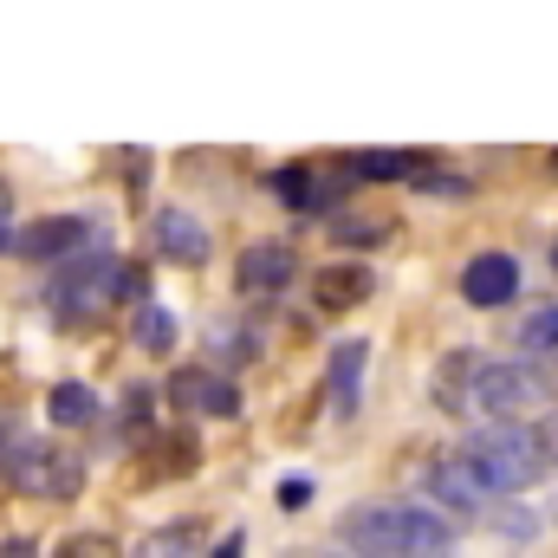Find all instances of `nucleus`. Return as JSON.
Returning a JSON list of instances; mask_svg holds the SVG:
<instances>
[{"label":"nucleus","instance_id":"obj_23","mask_svg":"<svg viewBox=\"0 0 558 558\" xmlns=\"http://www.w3.org/2000/svg\"><path fill=\"white\" fill-rule=\"evenodd\" d=\"M118 169H124L131 195H143V189H149V149H143V143H131V149H118Z\"/></svg>","mask_w":558,"mask_h":558},{"label":"nucleus","instance_id":"obj_29","mask_svg":"<svg viewBox=\"0 0 558 558\" xmlns=\"http://www.w3.org/2000/svg\"><path fill=\"white\" fill-rule=\"evenodd\" d=\"M553 267H558V234H553Z\"/></svg>","mask_w":558,"mask_h":558},{"label":"nucleus","instance_id":"obj_21","mask_svg":"<svg viewBox=\"0 0 558 558\" xmlns=\"http://www.w3.org/2000/svg\"><path fill=\"white\" fill-rule=\"evenodd\" d=\"M384 221H364V215H338L331 221V241H344V247H384Z\"/></svg>","mask_w":558,"mask_h":558},{"label":"nucleus","instance_id":"obj_19","mask_svg":"<svg viewBox=\"0 0 558 558\" xmlns=\"http://www.w3.org/2000/svg\"><path fill=\"white\" fill-rule=\"evenodd\" d=\"M202 533H208L202 520H175V526H156V533H149V539H143L131 558H195V553H202Z\"/></svg>","mask_w":558,"mask_h":558},{"label":"nucleus","instance_id":"obj_26","mask_svg":"<svg viewBox=\"0 0 558 558\" xmlns=\"http://www.w3.org/2000/svg\"><path fill=\"white\" fill-rule=\"evenodd\" d=\"M13 448H20V422H13L7 410H0V468L13 461Z\"/></svg>","mask_w":558,"mask_h":558},{"label":"nucleus","instance_id":"obj_7","mask_svg":"<svg viewBox=\"0 0 558 558\" xmlns=\"http://www.w3.org/2000/svg\"><path fill=\"white\" fill-rule=\"evenodd\" d=\"M92 228L98 221H85V215H46V221H33V228L13 234V254L20 260H78V247L92 241Z\"/></svg>","mask_w":558,"mask_h":558},{"label":"nucleus","instance_id":"obj_16","mask_svg":"<svg viewBox=\"0 0 558 558\" xmlns=\"http://www.w3.org/2000/svg\"><path fill=\"white\" fill-rule=\"evenodd\" d=\"M312 292H318V312H351V305H364L377 286H371V267H325Z\"/></svg>","mask_w":558,"mask_h":558},{"label":"nucleus","instance_id":"obj_10","mask_svg":"<svg viewBox=\"0 0 558 558\" xmlns=\"http://www.w3.org/2000/svg\"><path fill=\"white\" fill-rule=\"evenodd\" d=\"M338 169H344V182H422L435 169V156H422V149H344Z\"/></svg>","mask_w":558,"mask_h":558},{"label":"nucleus","instance_id":"obj_18","mask_svg":"<svg viewBox=\"0 0 558 558\" xmlns=\"http://www.w3.org/2000/svg\"><path fill=\"white\" fill-rule=\"evenodd\" d=\"M131 344L137 351H149V357H169L175 351V312L169 305H137V318H131Z\"/></svg>","mask_w":558,"mask_h":558},{"label":"nucleus","instance_id":"obj_14","mask_svg":"<svg viewBox=\"0 0 558 558\" xmlns=\"http://www.w3.org/2000/svg\"><path fill=\"white\" fill-rule=\"evenodd\" d=\"M156 247H162V260H175V267H208V228L195 221V215H182V208H162L156 215Z\"/></svg>","mask_w":558,"mask_h":558},{"label":"nucleus","instance_id":"obj_27","mask_svg":"<svg viewBox=\"0 0 558 558\" xmlns=\"http://www.w3.org/2000/svg\"><path fill=\"white\" fill-rule=\"evenodd\" d=\"M208 558H247V533H228V539H215V553Z\"/></svg>","mask_w":558,"mask_h":558},{"label":"nucleus","instance_id":"obj_30","mask_svg":"<svg viewBox=\"0 0 558 558\" xmlns=\"http://www.w3.org/2000/svg\"><path fill=\"white\" fill-rule=\"evenodd\" d=\"M553 175H558V149H553Z\"/></svg>","mask_w":558,"mask_h":558},{"label":"nucleus","instance_id":"obj_12","mask_svg":"<svg viewBox=\"0 0 558 558\" xmlns=\"http://www.w3.org/2000/svg\"><path fill=\"white\" fill-rule=\"evenodd\" d=\"M169 403L175 410H202V416H241V390L215 371H175L169 377Z\"/></svg>","mask_w":558,"mask_h":558},{"label":"nucleus","instance_id":"obj_24","mask_svg":"<svg viewBox=\"0 0 558 558\" xmlns=\"http://www.w3.org/2000/svg\"><path fill=\"white\" fill-rule=\"evenodd\" d=\"M65 558H118V546H111L105 533H85V539H72V546H65Z\"/></svg>","mask_w":558,"mask_h":558},{"label":"nucleus","instance_id":"obj_5","mask_svg":"<svg viewBox=\"0 0 558 558\" xmlns=\"http://www.w3.org/2000/svg\"><path fill=\"white\" fill-rule=\"evenodd\" d=\"M7 481H13L20 494H33V500H72V494L85 487V468H78V454H65L59 441H20L13 461H7Z\"/></svg>","mask_w":558,"mask_h":558},{"label":"nucleus","instance_id":"obj_8","mask_svg":"<svg viewBox=\"0 0 558 558\" xmlns=\"http://www.w3.org/2000/svg\"><path fill=\"white\" fill-rule=\"evenodd\" d=\"M234 279H241V292L274 299V292H286V286L299 279V247H292V241H254V247L234 260Z\"/></svg>","mask_w":558,"mask_h":558},{"label":"nucleus","instance_id":"obj_1","mask_svg":"<svg viewBox=\"0 0 558 558\" xmlns=\"http://www.w3.org/2000/svg\"><path fill=\"white\" fill-rule=\"evenodd\" d=\"M344 546L357 558H454V533L416 500H364L344 513Z\"/></svg>","mask_w":558,"mask_h":558},{"label":"nucleus","instance_id":"obj_25","mask_svg":"<svg viewBox=\"0 0 558 558\" xmlns=\"http://www.w3.org/2000/svg\"><path fill=\"white\" fill-rule=\"evenodd\" d=\"M305 500H312V481H305V474H292V481H279V507H286V513H299Z\"/></svg>","mask_w":558,"mask_h":558},{"label":"nucleus","instance_id":"obj_6","mask_svg":"<svg viewBox=\"0 0 558 558\" xmlns=\"http://www.w3.org/2000/svg\"><path fill=\"white\" fill-rule=\"evenodd\" d=\"M546 397H553V384L533 364H494L487 357V371L474 384V410H487V422H526Z\"/></svg>","mask_w":558,"mask_h":558},{"label":"nucleus","instance_id":"obj_3","mask_svg":"<svg viewBox=\"0 0 558 558\" xmlns=\"http://www.w3.org/2000/svg\"><path fill=\"white\" fill-rule=\"evenodd\" d=\"M118 279H124V267H118L111 254H78V260H65V267L52 274L46 299H52L59 318H98V312L118 299Z\"/></svg>","mask_w":558,"mask_h":558},{"label":"nucleus","instance_id":"obj_31","mask_svg":"<svg viewBox=\"0 0 558 558\" xmlns=\"http://www.w3.org/2000/svg\"><path fill=\"white\" fill-rule=\"evenodd\" d=\"M305 558H331V553H305Z\"/></svg>","mask_w":558,"mask_h":558},{"label":"nucleus","instance_id":"obj_20","mask_svg":"<svg viewBox=\"0 0 558 558\" xmlns=\"http://www.w3.org/2000/svg\"><path fill=\"white\" fill-rule=\"evenodd\" d=\"M46 416H52V428H85V422L98 416V397H92V384H52V397H46Z\"/></svg>","mask_w":558,"mask_h":558},{"label":"nucleus","instance_id":"obj_15","mask_svg":"<svg viewBox=\"0 0 558 558\" xmlns=\"http://www.w3.org/2000/svg\"><path fill=\"white\" fill-rule=\"evenodd\" d=\"M364 364H371V344H364V338H344V344L331 351V364H325V390H331V410H338V416H351V410H357Z\"/></svg>","mask_w":558,"mask_h":558},{"label":"nucleus","instance_id":"obj_9","mask_svg":"<svg viewBox=\"0 0 558 558\" xmlns=\"http://www.w3.org/2000/svg\"><path fill=\"white\" fill-rule=\"evenodd\" d=\"M461 299L481 305V312L513 305V299H520V260H513V254H474V260L461 267Z\"/></svg>","mask_w":558,"mask_h":558},{"label":"nucleus","instance_id":"obj_17","mask_svg":"<svg viewBox=\"0 0 558 558\" xmlns=\"http://www.w3.org/2000/svg\"><path fill=\"white\" fill-rule=\"evenodd\" d=\"M513 344H520L526 357H539V371H558V305L526 312V318H520V331H513Z\"/></svg>","mask_w":558,"mask_h":558},{"label":"nucleus","instance_id":"obj_11","mask_svg":"<svg viewBox=\"0 0 558 558\" xmlns=\"http://www.w3.org/2000/svg\"><path fill=\"white\" fill-rule=\"evenodd\" d=\"M481 371H487V357H481V351H448V357L435 364V377H428L435 410L468 416V410H474V384H481Z\"/></svg>","mask_w":558,"mask_h":558},{"label":"nucleus","instance_id":"obj_28","mask_svg":"<svg viewBox=\"0 0 558 558\" xmlns=\"http://www.w3.org/2000/svg\"><path fill=\"white\" fill-rule=\"evenodd\" d=\"M7 228H13V215H7V182H0V254L13 247V234H7Z\"/></svg>","mask_w":558,"mask_h":558},{"label":"nucleus","instance_id":"obj_22","mask_svg":"<svg viewBox=\"0 0 558 558\" xmlns=\"http://www.w3.org/2000/svg\"><path fill=\"white\" fill-rule=\"evenodd\" d=\"M149 410H156V397H149L143 384H131V390H124V403H118V422H124L131 435H149Z\"/></svg>","mask_w":558,"mask_h":558},{"label":"nucleus","instance_id":"obj_2","mask_svg":"<svg viewBox=\"0 0 558 558\" xmlns=\"http://www.w3.org/2000/svg\"><path fill=\"white\" fill-rule=\"evenodd\" d=\"M461 454L487 474L494 494H526V487H539L546 468H553L546 428H526V422H481V428L461 441Z\"/></svg>","mask_w":558,"mask_h":558},{"label":"nucleus","instance_id":"obj_13","mask_svg":"<svg viewBox=\"0 0 558 558\" xmlns=\"http://www.w3.org/2000/svg\"><path fill=\"white\" fill-rule=\"evenodd\" d=\"M267 189H274L286 208H305V215H318V208H331L344 195V182H331V175H318L305 162H279L274 175H267Z\"/></svg>","mask_w":558,"mask_h":558},{"label":"nucleus","instance_id":"obj_4","mask_svg":"<svg viewBox=\"0 0 558 558\" xmlns=\"http://www.w3.org/2000/svg\"><path fill=\"white\" fill-rule=\"evenodd\" d=\"M422 494L441 507V513H454V520H494L500 507V494L487 487V474L468 461V454H435L428 468H422Z\"/></svg>","mask_w":558,"mask_h":558}]
</instances>
